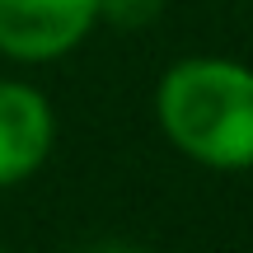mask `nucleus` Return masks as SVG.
Returning <instances> with one entry per match:
<instances>
[{"instance_id":"nucleus-4","label":"nucleus","mask_w":253,"mask_h":253,"mask_svg":"<svg viewBox=\"0 0 253 253\" xmlns=\"http://www.w3.org/2000/svg\"><path fill=\"white\" fill-rule=\"evenodd\" d=\"M164 14V0H99V24L118 33H141Z\"/></svg>"},{"instance_id":"nucleus-2","label":"nucleus","mask_w":253,"mask_h":253,"mask_svg":"<svg viewBox=\"0 0 253 253\" xmlns=\"http://www.w3.org/2000/svg\"><path fill=\"white\" fill-rule=\"evenodd\" d=\"M99 28V0H0V56L61 61Z\"/></svg>"},{"instance_id":"nucleus-1","label":"nucleus","mask_w":253,"mask_h":253,"mask_svg":"<svg viewBox=\"0 0 253 253\" xmlns=\"http://www.w3.org/2000/svg\"><path fill=\"white\" fill-rule=\"evenodd\" d=\"M164 141L202 169H253V66L235 56H183L155 84Z\"/></svg>"},{"instance_id":"nucleus-3","label":"nucleus","mask_w":253,"mask_h":253,"mask_svg":"<svg viewBox=\"0 0 253 253\" xmlns=\"http://www.w3.org/2000/svg\"><path fill=\"white\" fill-rule=\"evenodd\" d=\"M56 141V113L28 80H0V192L28 183Z\"/></svg>"}]
</instances>
